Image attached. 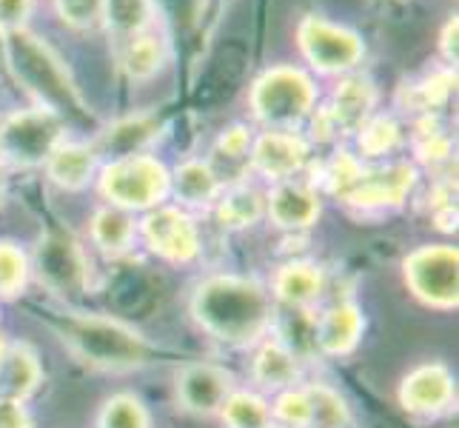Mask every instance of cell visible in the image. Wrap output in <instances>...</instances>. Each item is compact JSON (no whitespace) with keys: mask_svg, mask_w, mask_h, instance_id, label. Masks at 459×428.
Returning a JSON list of instances; mask_svg holds the SVG:
<instances>
[{"mask_svg":"<svg viewBox=\"0 0 459 428\" xmlns=\"http://www.w3.org/2000/svg\"><path fill=\"white\" fill-rule=\"evenodd\" d=\"M52 328L60 340L72 348L74 357L94 369L106 371H129L146 366L152 357V345L120 320L100 314H55Z\"/></svg>","mask_w":459,"mask_h":428,"instance_id":"cell-3","label":"cell"},{"mask_svg":"<svg viewBox=\"0 0 459 428\" xmlns=\"http://www.w3.org/2000/svg\"><path fill=\"white\" fill-rule=\"evenodd\" d=\"M6 69L23 86L31 106L49 109L66 126H94V115L83 100L81 86L74 83L72 69L40 35L21 29L6 35Z\"/></svg>","mask_w":459,"mask_h":428,"instance_id":"cell-1","label":"cell"},{"mask_svg":"<svg viewBox=\"0 0 459 428\" xmlns=\"http://www.w3.org/2000/svg\"><path fill=\"white\" fill-rule=\"evenodd\" d=\"M459 18L456 12L448 14V21L442 23L439 29V57H442V66H451L456 69V60H459Z\"/></svg>","mask_w":459,"mask_h":428,"instance_id":"cell-41","label":"cell"},{"mask_svg":"<svg viewBox=\"0 0 459 428\" xmlns=\"http://www.w3.org/2000/svg\"><path fill=\"white\" fill-rule=\"evenodd\" d=\"M35 272L60 297H81L89 283L83 249L69 231H46L35 246Z\"/></svg>","mask_w":459,"mask_h":428,"instance_id":"cell-11","label":"cell"},{"mask_svg":"<svg viewBox=\"0 0 459 428\" xmlns=\"http://www.w3.org/2000/svg\"><path fill=\"white\" fill-rule=\"evenodd\" d=\"M0 354H4V343H0Z\"/></svg>","mask_w":459,"mask_h":428,"instance_id":"cell-46","label":"cell"},{"mask_svg":"<svg viewBox=\"0 0 459 428\" xmlns=\"http://www.w3.org/2000/svg\"><path fill=\"white\" fill-rule=\"evenodd\" d=\"M417 178H420L417 163L411 161H385V163L362 166L357 180L340 200L359 212L397 209L414 192Z\"/></svg>","mask_w":459,"mask_h":428,"instance_id":"cell-10","label":"cell"},{"mask_svg":"<svg viewBox=\"0 0 459 428\" xmlns=\"http://www.w3.org/2000/svg\"><path fill=\"white\" fill-rule=\"evenodd\" d=\"M66 120L40 106L18 109V112L0 118V166H43L57 143L66 140Z\"/></svg>","mask_w":459,"mask_h":428,"instance_id":"cell-7","label":"cell"},{"mask_svg":"<svg viewBox=\"0 0 459 428\" xmlns=\"http://www.w3.org/2000/svg\"><path fill=\"white\" fill-rule=\"evenodd\" d=\"M154 4H157V12H160L163 26L169 21H178L180 26H195L203 18L209 0H154Z\"/></svg>","mask_w":459,"mask_h":428,"instance_id":"cell-39","label":"cell"},{"mask_svg":"<svg viewBox=\"0 0 459 428\" xmlns=\"http://www.w3.org/2000/svg\"><path fill=\"white\" fill-rule=\"evenodd\" d=\"M272 415L289 428H308L311 425V403L306 389H286L277 397Z\"/></svg>","mask_w":459,"mask_h":428,"instance_id":"cell-37","label":"cell"},{"mask_svg":"<svg viewBox=\"0 0 459 428\" xmlns=\"http://www.w3.org/2000/svg\"><path fill=\"white\" fill-rule=\"evenodd\" d=\"M169 166L152 152L108 161L98 171V188L103 200L132 214L163 205V200L169 197Z\"/></svg>","mask_w":459,"mask_h":428,"instance_id":"cell-6","label":"cell"},{"mask_svg":"<svg viewBox=\"0 0 459 428\" xmlns=\"http://www.w3.org/2000/svg\"><path fill=\"white\" fill-rule=\"evenodd\" d=\"M31 14H35V0H0V29L6 35L29 29Z\"/></svg>","mask_w":459,"mask_h":428,"instance_id":"cell-40","label":"cell"},{"mask_svg":"<svg viewBox=\"0 0 459 428\" xmlns=\"http://www.w3.org/2000/svg\"><path fill=\"white\" fill-rule=\"evenodd\" d=\"M98 428H149V415L143 403L132 394H115V397L106 400L98 417Z\"/></svg>","mask_w":459,"mask_h":428,"instance_id":"cell-35","label":"cell"},{"mask_svg":"<svg viewBox=\"0 0 459 428\" xmlns=\"http://www.w3.org/2000/svg\"><path fill=\"white\" fill-rule=\"evenodd\" d=\"M362 326H366V320H362V311L354 303L331 306L316 320V348L331 357L351 354L362 337Z\"/></svg>","mask_w":459,"mask_h":428,"instance_id":"cell-22","label":"cell"},{"mask_svg":"<svg viewBox=\"0 0 459 428\" xmlns=\"http://www.w3.org/2000/svg\"><path fill=\"white\" fill-rule=\"evenodd\" d=\"M163 132V118L157 112H140L120 118L112 126H106L98 135H94L91 146L98 152L100 163L108 161H120V157H132V154H146L152 149V143H157Z\"/></svg>","mask_w":459,"mask_h":428,"instance_id":"cell-14","label":"cell"},{"mask_svg":"<svg viewBox=\"0 0 459 428\" xmlns=\"http://www.w3.org/2000/svg\"><path fill=\"white\" fill-rule=\"evenodd\" d=\"M192 314L205 335L226 345L257 343L274 320V303L265 285L237 275L203 280L192 297Z\"/></svg>","mask_w":459,"mask_h":428,"instance_id":"cell-2","label":"cell"},{"mask_svg":"<svg viewBox=\"0 0 459 428\" xmlns=\"http://www.w3.org/2000/svg\"><path fill=\"white\" fill-rule=\"evenodd\" d=\"M265 214L277 229L299 231L308 229L320 217V192L308 180H280L265 195Z\"/></svg>","mask_w":459,"mask_h":428,"instance_id":"cell-15","label":"cell"},{"mask_svg":"<svg viewBox=\"0 0 459 428\" xmlns=\"http://www.w3.org/2000/svg\"><path fill=\"white\" fill-rule=\"evenodd\" d=\"M115 60H117V69L126 74V81H132V83L154 81L171 60V38L166 26L140 31V35L117 43Z\"/></svg>","mask_w":459,"mask_h":428,"instance_id":"cell-16","label":"cell"},{"mask_svg":"<svg viewBox=\"0 0 459 428\" xmlns=\"http://www.w3.org/2000/svg\"><path fill=\"white\" fill-rule=\"evenodd\" d=\"M456 92V69L439 66L429 69L420 77H411L397 89V109L411 118L437 115L439 109H446Z\"/></svg>","mask_w":459,"mask_h":428,"instance_id":"cell-19","label":"cell"},{"mask_svg":"<svg viewBox=\"0 0 459 428\" xmlns=\"http://www.w3.org/2000/svg\"><path fill=\"white\" fill-rule=\"evenodd\" d=\"M299 374L297 357L280 340H268L260 345L255 357V380L263 389H286L294 386Z\"/></svg>","mask_w":459,"mask_h":428,"instance_id":"cell-29","label":"cell"},{"mask_svg":"<svg viewBox=\"0 0 459 428\" xmlns=\"http://www.w3.org/2000/svg\"><path fill=\"white\" fill-rule=\"evenodd\" d=\"M362 163L357 154H351L348 149H337L334 154L328 157L320 169V183L328 195H334L337 200L351 188V183L357 180V174L362 171Z\"/></svg>","mask_w":459,"mask_h":428,"instance_id":"cell-34","label":"cell"},{"mask_svg":"<svg viewBox=\"0 0 459 428\" xmlns=\"http://www.w3.org/2000/svg\"><path fill=\"white\" fill-rule=\"evenodd\" d=\"M323 272L320 266L306 260H291L274 277V294L291 309H308L323 294Z\"/></svg>","mask_w":459,"mask_h":428,"instance_id":"cell-27","label":"cell"},{"mask_svg":"<svg viewBox=\"0 0 459 428\" xmlns=\"http://www.w3.org/2000/svg\"><path fill=\"white\" fill-rule=\"evenodd\" d=\"M100 157L94 152L91 143H83V140H60L55 152L46 157V174H49V180L60 188H66V192H81L86 188L94 178H98L100 171Z\"/></svg>","mask_w":459,"mask_h":428,"instance_id":"cell-20","label":"cell"},{"mask_svg":"<svg viewBox=\"0 0 459 428\" xmlns=\"http://www.w3.org/2000/svg\"><path fill=\"white\" fill-rule=\"evenodd\" d=\"M377 4H383V6H397V4H405V0H377Z\"/></svg>","mask_w":459,"mask_h":428,"instance_id":"cell-45","label":"cell"},{"mask_svg":"<svg viewBox=\"0 0 459 428\" xmlns=\"http://www.w3.org/2000/svg\"><path fill=\"white\" fill-rule=\"evenodd\" d=\"M377 103H379V92L368 74L351 72L345 77H337L325 103L311 112L308 118L311 135L306 137L311 143H337L340 137L354 135L377 112Z\"/></svg>","mask_w":459,"mask_h":428,"instance_id":"cell-8","label":"cell"},{"mask_svg":"<svg viewBox=\"0 0 459 428\" xmlns=\"http://www.w3.org/2000/svg\"><path fill=\"white\" fill-rule=\"evenodd\" d=\"M354 143L359 161H385L403 146V126L394 115L374 112L354 132Z\"/></svg>","mask_w":459,"mask_h":428,"instance_id":"cell-28","label":"cell"},{"mask_svg":"<svg viewBox=\"0 0 459 428\" xmlns=\"http://www.w3.org/2000/svg\"><path fill=\"white\" fill-rule=\"evenodd\" d=\"M311 146L314 143L303 132L265 129L251 140L248 169L272 183L291 180L311 161Z\"/></svg>","mask_w":459,"mask_h":428,"instance_id":"cell-13","label":"cell"},{"mask_svg":"<svg viewBox=\"0 0 459 428\" xmlns=\"http://www.w3.org/2000/svg\"><path fill=\"white\" fill-rule=\"evenodd\" d=\"M265 428H274V425H265Z\"/></svg>","mask_w":459,"mask_h":428,"instance_id":"cell-47","label":"cell"},{"mask_svg":"<svg viewBox=\"0 0 459 428\" xmlns=\"http://www.w3.org/2000/svg\"><path fill=\"white\" fill-rule=\"evenodd\" d=\"M308 403H311V425L308 428H348L351 425V411H348L345 400L334 389L323 383L306 386Z\"/></svg>","mask_w":459,"mask_h":428,"instance_id":"cell-33","label":"cell"},{"mask_svg":"<svg viewBox=\"0 0 459 428\" xmlns=\"http://www.w3.org/2000/svg\"><path fill=\"white\" fill-rule=\"evenodd\" d=\"M157 26H163V21H160V12H157L154 0H106L103 31H108L112 46Z\"/></svg>","mask_w":459,"mask_h":428,"instance_id":"cell-26","label":"cell"},{"mask_svg":"<svg viewBox=\"0 0 459 428\" xmlns=\"http://www.w3.org/2000/svg\"><path fill=\"white\" fill-rule=\"evenodd\" d=\"M149 251L169 263H192L200 255V229L180 205H154L137 223Z\"/></svg>","mask_w":459,"mask_h":428,"instance_id":"cell-12","label":"cell"},{"mask_svg":"<svg viewBox=\"0 0 459 428\" xmlns=\"http://www.w3.org/2000/svg\"><path fill=\"white\" fill-rule=\"evenodd\" d=\"M231 391V374L212 362H188L178 374V397L195 415H214Z\"/></svg>","mask_w":459,"mask_h":428,"instance_id":"cell-17","label":"cell"},{"mask_svg":"<svg viewBox=\"0 0 459 428\" xmlns=\"http://www.w3.org/2000/svg\"><path fill=\"white\" fill-rule=\"evenodd\" d=\"M214 212L226 229H248L260 223V217L265 214V195L255 183L234 180L220 188V195L214 200Z\"/></svg>","mask_w":459,"mask_h":428,"instance_id":"cell-24","label":"cell"},{"mask_svg":"<svg viewBox=\"0 0 459 428\" xmlns=\"http://www.w3.org/2000/svg\"><path fill=\"white\" fill-rule=\"evenodd\" d=\"M40 377L43 371L38 354L29 345H4V354H0V397L23 403L40 386Z\"/></svg>","mask_w":459,"mask_h":428,"instance_id":"cell-23","label":"cell"},{"mask_svg":"<svg viewBox=\"0 0 459 428\" xmlns=\"http://www.w3.org/2000/svg\"><path fill=\"white\" fill-rule=\"evenodd\" d=\"M320 100V86L306 66L274 63L263 69L248 89V109L265 129L299 132Z\"/></svg>","mask_w":459,"mask_h":428,"instance_id":"cell-4","label":"cell"},{"mask_svg":"<svg viewBox=\"0 0 459 428\" xmlns=\"http://www.w3.org/2000/svg\"><path fill=\"white\" fill-rule=\"evenodd\" d=\"M251 140H255V135H251L248 126L231 123V126H226V129L217 135V140H214V154L217 157H226V161H246L248 163Z\"/></svg>","mask_w":459,"mask_h":428,"instance_id":"cell-38","label":"cell"},{"mask_svg":"<svg viewBox=\"0 0 459 428\" xmlns=\"http://www.w3.org/2000/svg\"><path fill=\"white\" fill-rule=\"evenodd\" d=\"M411 146H414L417 161L425 166H442L451 161L454 154V137L446 132L437 115L414 118V135H411Z\"/></svg>","mask_w":459,"mask_h":428,"instance_id":"cell-30","label":"cell"},{"mask_svg":"<svg viewBox=\"0 0 459 428\" xmlns=\"http://www.w3.org/2000/svg\"><path fill=\"white\" fill-rule=\"evenodd\" d=\"M171 180H169V195H174L178 205H214L220 188V174L209 161H200V157H188L180 166L169 169Z\"/></svg>","mask_w":459,"mask_h":428,"instance_id":"cell-21","label":"cell"},{"mask_svg":"<svg viewBox=\"0 0 459 428\" xmlns=\"http://www.w3.org/2000/svg\"><path fill=\"white\" fill-rule=\"evenodd\" d=\"M57 21L77 35L103 31L106 26V0H52Z\"/></svg>","mask_w":459,"mask_h":428,"instance_id":"cell-32","label":"cell"},{"mask_svg":"<svg viewBox=\"0 0 459 428\" xmlns=\"http://www.w3.org/2000/svg\"><path fill=\"white\" fill-rule=\"evenodd\" d=\"M405 280L425 306L456 309L459 303V255L454 246H420L403 263Z\"/></svg>","mask_w":459,"mask_h":428,"instance_id":"cell-9","label":"cell"},{"mask_svg":"<svg viewBox=\"0 0 459 428\" xmlns=\"http://www.w3.org/2000/svg\"><path fill=\"white\" fill-rule=\"evenodd\" d=\"M220 415L229 428H265L272 425V408L263 397L251 391H231L226 403L220 406Z\"/></svg>","mask_w":459,"mask_h":428,"instance_id":"cell-31","label":"cell"},{"mask_svg":"<svg viewBox=\"0 0 459 428\" xmlns=\"http://www.w3.org/2000/svg\"><path fill=\"white\" fill-rule=\"evenodd\" d=\"M0 428H31V417L21 400L0 397Z\"/></svg>","mask_w":459,"mask_h":428,"instance_id":"cell-42","label":"cell"},{"mask_svg":"<svg viewBox=\"0 0 459 428\" xmlns=\"http://www.w3.org/2000/svg\"><path fill=\"white\" fill-rule=\"evenodd\" d=\"M4 188H6V169L0 166V200H4Z\"/></svg>","mask_w":459,"mask_h":428,"instance_id":"cell-44","label":"cell"},{"mask_svg":"<svg viewBox=\"0 0 459 428\" xmlns=\"http://www.w3.org/2000/svg\"><path fill=\"white\" fill-rule=\"evenodd\" d=\"M0 72H9L6 69V31L0 29Z\"/></svg>","mask_w":459,"mask_h":428,"instance_id":"cell-43","label":"cell"},{"mask_svg":"<svg viewBox=\"0 0 459 428\" xmlns=\"http://www.w3.org/2000/svg\"><path fill=\"white\" fill-rule=\"evenodd\" d=\"M29 258L21 246L0 240V297H14L23 292L29 280Z\"/></svg>","mask_w":459,"mask_h":428,"instance_id":"cell-36","label":"cell"},{"mask_svg":"<svg viewBox=\"0 0 459 428\" xmlns=\"http://www.w3.org/2000/svg\"><path fill=\"white\" fill-rule=\"evenodd\" d=\"M91 243L98 246L103 255L108 258H120L134 246L137 237V220L132 212L117 209V205H100L98 212L91 214Z\"/></svg>","mask_w":459,"mask_h":428,"instance_id":"cell-25","label":"cell"},{"mask_svg":"<svg viewBox=\"0 0 459 428\" xmlns=\"http://www.w3.org/2000/svg\"><path fill=\"white\" fill-rule=\"evenodd\" d=\"M294 43L306 69L323 77H345L359 72L368 55L366 38L357 29L331 21L320 12H308L297 21Z\"/></svg>","mask_w":459,"mask_h":428,"instance_id":"cell-5","label":"cell"},{"mask_svg":"<svg viewBox=\"0 0 459 428\" xmlns=\"http://www.w3.org/2000/svg\"><path fill=\"white\" fill-rule=\"evenodd\" d=\"M454 400V377L439 362L414 369L400 386V403L411 415H439Z\"/></svg>","mask_w":459,"mask_h":428,"instance_id":"cell-18","label":"cell"}]
</instances>
